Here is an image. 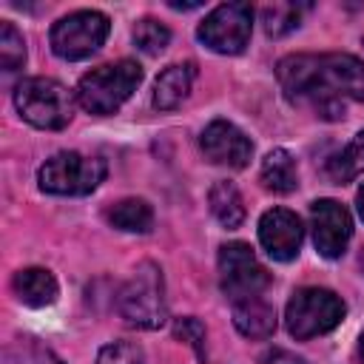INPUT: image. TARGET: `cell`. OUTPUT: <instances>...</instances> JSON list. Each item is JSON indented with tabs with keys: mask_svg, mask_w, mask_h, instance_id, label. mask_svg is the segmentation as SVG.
I'll return each mask as SVG.
<instances>
[{
	"mask_svg": "<svg viewBox=\"0 0 364 364\" xmlns=\"http://www.w3.org/2000/svg\"><path fill=\"white\" fill-rule=\"evenodd\" d=\"M284 97L296 105H307L321 119L344 117V91L336 54H290L276 65Z\"/></svg>",
	"mask_w": 364,
	"mask_h": 364,
	"instance_id": "obj_1",
	"label": "cell"
},
{
	"mask_svg": "<svg viewBox=\"0 0 364 364\" xmlns=\"http://www.w3.org/2000/svg\"><path fill=\"white\" fill-rule=\"evenodd\" d=\"M117 310L125 324L139 330H156L168 321L165 279L154 262H142L117 293Z\"/></svg>",
	"mask_w": 364,
	"mask_h": 364,
	"instance_id": "obj_2",
	"label": "cell"
},
{
	"mask_svg": "<svg viewBox=\"0 0 364 364\" xmlns=\"http://www.w3.org/2000/svg\"><path fill=\"white\" fill-rule=\"evenodd\" d=\"M142 82V68L134 60L105 63L91 68L77 82V102L97 117L114 114Z\"/></svg>",
	"mask_w": 364,
	"mask_h": 364,
	"instance_id": "obj_3",
	"label": "cell"
},
{
	"mask_svg": "<svg viewBox=\"0 0 364 364\" xmlns=\"http://www.w3.org/2000/svg\"><path fill=\"white\" fill-rule=\"evenodd\" d=\"M14 105L20 117L43 131H60L74 117L71 91L51 77H28L14 88Z\"/></svg>",
	"mask_w": 364,
	"mask_h": 364,
	"instance_id": "obj_4",
	"label": "cell"
},
{
	"mask_svg": "<svg viewBox=\"0 0 364 364\" xmlns=\"http://www.w3.org/2000/svg\"><path fill=\"white\" fill-rule=\"evenodd\" d=\"M344 313H347V307L333 290L301 287L290 296L287 310H284V321H287L290 336H296L299 341H307L313 336H324L333 327H338Z\"/></svg>",
	"mask_w": 364,
	"mask_h": 364,
	"instance_id": "obj_5",
	"label": "cell"
},
{
	"mask_svg": "<svg viewBox=\"0 0 364 364\" xmlns=\"http://www.w3.org/2000/svg\"><path fill=\"white\" fill-rule=\"evenodd\" d=\"M40 188L54 196H85L105 179V162L77 151H60L37 173Z\"/></svg>",
	"mask_w": 364,
	"mask_h": 364,
	"instance_id": "obj_6",
	"label": "cell"
},
{
	"mask_svg": "<svg viewBox=\"0 0 364 364\" xmlns=\"http://www.w3.org/2000/svg\"><path fill=\"white\" fill-rule=\"evenodd\" d=\"M108 17L102 11H74L60 17L51 26V51L63 60H85L91 57L108 37Z\"/></svg>",
	"mask_w": 364,
	"mask_h": 364,
	"instance_id": "obj_7",
	"label": "cell"
},
{
	"mask_svg": "<svg viewBox=\"0 0 364 364\" xmlns=\"http://www.w3.org/2000/svg\"><path fill=\"white\" fill-rule=\"evenodd\" d=\"M253 9L247 3H222L216 6L196 28V37L216 54H239L250 43Z\"/></svg>",
	"mask_w": 364,
	"mask_h": 364,
	"instance_id": "obj_8",
	"label": "cell"
},
{
	"mask_svg": "<svg viewBox=\"0 0 364 364\" xmlns=\"http://www.w3.org/2000/svg\"><path fill=\"white\" fill-rule=\"evenodd\" d=\"M219 284L233 301H242V299L259 296L270 284V276L259 264L250 245L228 242L219 247Z\"/></svg>",
	"mask_w": 364,
	"mask_h": 364,
	"instance_id": "obj_9",
	"label": "cell"
},
{
	"mask_svg": "<svg viewBox=\"0 0 364 364\" xmlns=\"http://www.w3.org/2000/svg\"><path fill=\"white\" fill-rule=\"evenodd\" d=\"M310 222H313V245L324 259H338L347 250V242L353 236V219L347 208L336 199H318L310 205Z\"/></svg>",
	"mask_w": 364,
	"mask_h": 364,
	"instance_id": "obj_10",
	"label": "cell"
},
{
	"mask_svg": "<svg viewBox=\"0 0 364 364\" xmlns=\"http://www.w3.org/2000/svg\"><path fill=\"white\" fill-rule=\"evenodd\" d=\"M304 239L301 219L287 208H270L259 219V242L276 262H290L299 256Z\"/></svg>",
	"mask_w": 364,
	"mask_h": 364,
	"instance_id": "obj_11",
	"label": "cell"
},
{
	"mask_svg": "<svg viewBox=\"0 0 364 364\" xmlns=\"http://www.w3.org/2000/svg\"><path fill=\"white\" fill-rule=\"evenodd\" d=\"M199 145L210 162L228 165V168H245L253 156V142L245 136L242 128H236L228 119H213L202 131Z\"/></svg>",
	"mask_w": 364,
	"mask_h": 364,
	"instance_id": "obj_12",
	"label": "cell"
},
{
	"mask_svg": "<svg viewBox=\"0 0 364 364\" xmlns=\"http://www.w3.org/2000/svg\"><path fill=\"white\" fill-rule=\"evenodd\" d=\"M196 80V63H173L168 65L154 85V105L159 111H173L185 102L191 94V85Z\"/></svg>",
	"mask_w": 364,
	"mask_h": 364,
	"instance_id": "obj_13",
	"label": "cell"
},
{
	"mask_svg": "<svg viewBox=\"0 0 364 364\" xmlns=\"http://www.w3.org/2000/svg\"><path fill=\"white\" fill-rule=\"evenodd\" d=\"M233 324L247 338H267L276 330V310L262 296L233 301Z\"/></svg>",
	"mask_w": 364,
	"mask_h": 364,
	"instance_id": "obj_14",
	"label": "cell"
},
{
	"mask_svg": "<svg viewBox=\"0 0 364 364\" xmlns=\"http://www.w3.org/2000/svg\"><path fill=\"white\" fill-rule=\"evenodd\" d=\"M14 293L26 307H48L57 301V279L46 267H26L14 276Z\"/></svg>",
	"mask_w": 364,
	"mask_h": 364,
	"instance_id": "obj_15",
	"label": "cell"
},
{
	"mask_svg": "<svg viewBox=\"0 0 364 364\" xmlns=\"http://www.w3.org/2000/svg\"><path fill=\"white\" fill-rule=\"evenodd\" d=\"M259 176H262V185L267 191H273V193H290V191H296V185H299V168H296L293 154L284 151V148L267 151V156L262 159Z\"/></svg>",
	"mask_w": 364,
	"mask_h": 364,
	"instance_id": "obj_16",
	"label": "cell"
},
{
	"mask_svg": "<svg viewBox=\"0 0 364 364\" xmlns=\"http://www.w3.org/2000/svg\"><path fill=\"white\" fill-rule=\"evenodd\" d=\"M208 202H210V210L219 219V225H225L228 230H233V228H239L245 222V202H242V193H239V188L233 182L219 179L210 188Z\"/></svg>",
	"mask_w": 364,
	"mask_h": 364,
	"instance_id": "obj_17",
	"label": "cell"
},
{
	"mask_svg": "<svg viewBox=\"0 0 364 364\" xmlns=\"http://www.w3.org/2000/svg\"><path fill=\"white\" fill-rule=\"evenodd\" d=\"M108 222L119 230H128V233H148L151 225H154V210L145 199H119L117 205L108 208Z\"/></svg>",
	"mask_w": 364,
	"mask_h": 364,
	"instance_id": "obj_18",
	"label": "cell"
},
{
	"mask_svg": "<svg viewBox=\"0 0 364 364\" xmlns=\"http://www.w3.org/2000/svg\"><path fill=\"white\" fill-rule=\"evenodd\" d=\"M327 173L333 182L344 185V182H353L355 176L364 173V131H358L350 145L344 151H338L330 162H327Z\"/></svg>",
	"mask_w": 364,
	"mask_h": 364,
	"instance_id": "obj_19",
	"label": "cell"
},
{
	"mask_svg": "<svg viewBox=\"0 0 364 364\" xmlns=\"http://www.w3.org/2000/svg\"><path fill=\"white\" fill-rule=\"evenodd\" d=\"M0 364H63L48 347H43L34 338H20L9 347H3Z\"/></svg>",
	"mask_w": 364,
	"mask_h": 364,
	"instance_id": "obj_20",
	"label": "cell"
},
{
	"mask_svg": "<svg viewBox=\"0 0 364 364\" xmlns=\"http://www.w3.org/2000/svg\"><path fill=\"white\" fill-rule=\"evenodd\" d=\"M301 20V6L296 3H273L262 9V26L270 37H284L293 28H299Z\"/></svg>",
	"mask_w": 364,
	"mask_h": 364,
	"instance_id": "obj_21",
	"label": "cell"
},
{
	"mask_svg": "<svg viewBox=\"0 0 364 364\" xmlns=\"http://www.w3.org/2000/svg\"><path fill=\"white\" fill-rule=\"evenodd\" d=\"M134 43L139 51L145 54H159L165 51V46L171 43V31L165 23L154 20V17H142L136 26H134Z\"/></svg>",
	"mask_w": 364,
	"mask_h": 364,
	"instance_id": "obj_22",
	"label": "cell"
},
{
	"mask_svg": "<svg viewBox=\"0 0 364 364\" xmlns=\"http://www.w3.org/2000/svg\"><path fill=\"white\" fill-rule=\"evenodd\" d=\"M23 63H26V40L9 20H3L0 23V65L3 71H17Z\"/></svg>",
	"mask_w": 364,
	"mask_h": 364,
	"instance_id": "obj_23",
	"label": "cell"
},
{
	"mask_svg": "<svg viewBox=\"0 0 364 364\" xmlns=\"http://www.w3.org/2000/svg\"><path fill=\"white\" fill-rule=\"evenodd\" d=\"M97 364H145L142 353L128 344V341H114V344H105L97 355Z\"/></svg>",
	"mask_w": 364,
	"mask_h": 364,
	"instance_id": "obj_24",
	"label": "cell"
},
{
	"mask_svg": "<svg viewBox=\"0 0 364 364\" xmlns=\"http://www.w3.org/2000/svg\"><path fill=\"white\" fill-rule=\"evenodd\" d=\"M173 336H176V338H182V341H188V344L196 350L199 361L205 364V327H202L193 316L179 318V321L173 324Z\"/></svg>",
	"mask_w": 364,
	"mask_h": 364,
	"instance_id": "obj_25",
	"label": "cell"
},
{
	"mask_svg": "<svg viewBox=\"0 0 364 364\" xmlns=\"http://www.w3.org/2000/svg\"><path fill=\"white\" fill-rule=\"evenodd\" d=\"M259 364H310V361L301 358V355H296V353H290V350L273 347V350H267V353L259 358Z\"/></svg>",
	"mask_w": 364,
	"mask_h": 364,
	"instance_id": "obj_26",
	"label": "cell"
},
{
	"mask_svg": "<svg viewBox=\"0 0 364 364\" xmlns=\"http://www.w3.org/2000/svg\"><path fill=\"white\" fill-rule=\"evenodd\" d=\"M168 6H171V9H179V11H191V9H199L202 3H199V0H193V3H176V0H171Z\"/></svg>",
	"mask_w": 364,
	"mask_h": 364,
	"instance_id": "obj_27",
	"label": "cell"
},
{
	"mask_svg": "<svg viewBox=\"0 0 364 364\" xmlns=\"http://www.w3.org/2000/svg\"><path fill=\"white\" fill-rule=\"evenodd\" d=\"M358 213H361V219H364V185H361V191H358Z\"/></svg>",
	"mask_w": 364,
	"mask_h": 364,
	"instance_id": "obj_28",
	"label": "cell"
},
{
	"mask_svg": "<svg viewBox=\"0 0 364 364\" xmlns=\"http://www.w3.org/2000/svg\"><path fill=\"white\" fill-rule=\"evenodd\" d=\"M358 355H361V361H364V333H361V341H358Z\"/></svg>",
	"mask_w": 364,
	"mask_h": 364,
	"instance_id": "obj_29",
	"label": "cell"
},
{
	"mask_svg": "<svg viewBox=\"0 0 364 364\" xmlns=\"http://www.w3.org/2000/svg\"><path fill=\"white\" fill-rule=\"evenodd\" d=\"M358 262H361V267H364V247H361V256H358Z\"/></svg>",
	"mask_w": 364,
	"mask_h": 364,
	"instance_id": "obj_30",
	"label": "cell"
}]
</instances>
